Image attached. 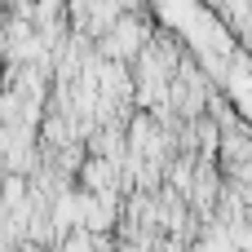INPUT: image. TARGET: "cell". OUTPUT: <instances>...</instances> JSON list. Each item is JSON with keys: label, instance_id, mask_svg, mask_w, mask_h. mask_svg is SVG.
Returning a JSON list of instances; mask_svg holds the SVG:
<instances>
[{"label": "cell", "instance_id": "cell-1", "mask_svg": "<svg viewBox=\"0 0 252 252\" xmlns=\"http://www.w3.org/2000/svg\"><path fill=\"white\" fill-rule=\"evenodd\" d=\"M111 182H115V159L89 151L80 159V168H75V190H84V195H111Z\"/></svg>", "mask_w": 252, "mask_h": 252}]
</instances>
